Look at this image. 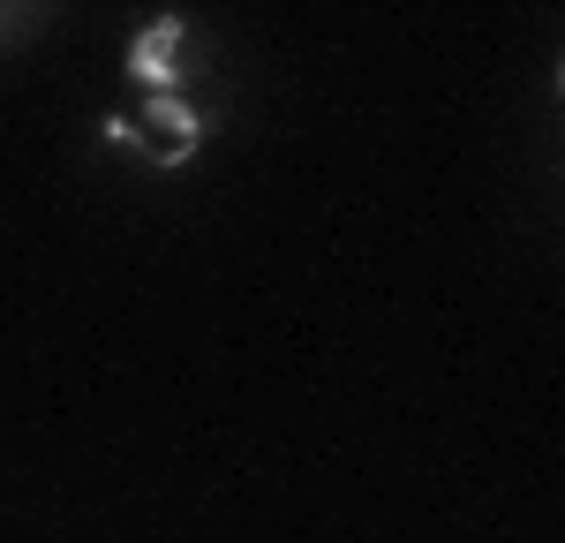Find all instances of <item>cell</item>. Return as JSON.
Returning <instances> with one entry per match:
<instances>
[{"mask_svg":"<svg viewBox=\"0 0 565 543\" xmlns=\"http://www.w3.org/2000/svg\"><path fill=\"white\" fill-rule=\"evenodd\" d=\"M106 143H121L136 159H151V167H189L196 159V143H204V114H189V98L181 91H143V121H106Z\"/></svg>","mask_w":565,"mask_h":543,"instance_id":"1","label":"cell"},{"mask_svg":"<svg viewBox=\"0 0 565 543\" xmlns=\"http://www.w3.org/2000/svg\"><path fill=\"white\" fill-rule=\"evenodd\" d=\"M8 23H31V15H23V8H0V31H8Z\"/></svg>","mask_w":565,"mask_h":543,"instance_id":"3","label":"cell"},{"mask_svg":"<svg viewBox=\"0 0 565 543\" xmlns=\"http://www.w3.org/2000/svg\"><path fill=\"white\" fill-rule=\"evenodd\" d=\"M181 45H189V23L181 15H151L143 31L129 39V84H143V91H174V76H181Z\"/></svg>","mask_w":565,"mask_h":543,"instance_id":"2","label":"cell"}]
</instances>
